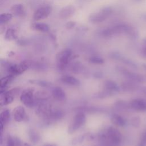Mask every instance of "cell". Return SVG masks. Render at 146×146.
Returning a JSON list of instances; mask_svg holds the SVG:
<instances>
[{
	"label": "cell",
	"instance_id": "1",
	"mask_svg": "<svg viewBox=\"0 0 146 146\" xmlns=\"http://www.w3.org/2000/svg\"><path fill=\"white\" fill-rule=\"evenodd\" d=\"M124 34L131 39H136L138 37L137 31L131 25L125 23H119L104 28L100 31L99 34L104 38H111L113 36Z\"/></svg>",
	"mask_w": 146,
	"mask_h": 146
},
{
	"label": "cell",
	"instance_id": "2",
	"mask_svg": "<svg viewBox=\"0 0 146 146\" xmlns=\"http://www.w3.org/2000/svg\"><path fill=\"white\" fill-rule=\"evenodd\" d=\"M122 136L119 131L113 127H108L99 135V140L103 146H119Z\"/></svg>",
	"mask_w": 146,
	"mask_h": 146
},
{
	"label": "cell",
	"instance_id": "3",
	"mask_svg": "<svg viewBox=\"0 0 146 146\" xmlns=\"http://www.w3.org/2000/svg\"><path fill=\"white\" fill-rule=\"evenodd\" d=\"M113 13V9L111 6H106L98 11L92 13L88 17V21L93 24H98L106 21Z\"/></svg>",
	"mask_w": 146,
	"mask_h": 146
},
{
	"label": "cell",
	"instance_id": "4",
	"mask_svg": "<svg viewBox=\"0 0 146 146\" xmlns=\"http://www.w3.org/2000/svg\"><path fill=\"white\" fill-rule=\"evenodd\" d=\"M72 51L70 48H65L56 55L57 66L59 69H64L71 59Z\"/></svg>",
	"mask_w": 146,
	"mask_h": 146
},
{
	"label": "cell",
	"instance_id": "5",
	"mask_svg": "<svg viewBox=\"0 0 146 146\" xmlns=\"http://www.w3.org/2000/svg\"><path fill=\"white\" fill-rule=\"evenodd\" d=\"M5 66L6 68L8 75L15 76L21 75L28 69L29 64L27 62H22L20 64H12L5 63Z\"/></svg>",
	"mask_w": 146,
	"mask_h": 146
},
{
	"label": "cell",
	"instance_id": "6",
	"mask_svg": "<svg viewBox=\"0 0 146 146\" xmlns=\"http://www.w3.org/2000/svg\"><path fill=\"white\" fill-rule=\"evenodd\" d=\"M86 120V116L82 112H78L68 128V133L72 134L76 132L85 123Z\"/></svg>",
	"mask_w": 146,
	"mask_h": 146
},
{
	"label": "cell",
	"instance_id": "7",
	"mask_svg": "<svg viewBox=\"0 0 146 146\" xmlns=\"http://www.w3.org/2000/svg\"><path fill=\"white\" fill-rule=\"evenodd\" d=\"M21 102L27 107L31 108L35 103L33 88H27L22 92L20 96Z\"/></svg>",
	"mask_w": 146,
	"mask_h": 146
},
{
	"label": "cell",
	"instance_id": "8",
	"mask_svg": "<svg viewBox=\"0 0 146 146\" xmlns=\"http://www.w3.org/2000/svg\"><path fill=\"white\" fill-rule=\"evenodd\" d=\"M19 88H14L9 91H6L1 94V106H6L11 103L14 99V97L19 92Z\"/></svg>",
	"mask_w": 146,
	"mask_h": 146
},
{
	"label": "cell",
	"instance_id": "9",
	"mask_svg": "<svg viewBox=\"0 0 146 146\" xmlns=\"http://www.w3.org/2000/svg\"><path fill=\"white\" fill-rule=\"evenodd\" d=\"M52 11V8L50 5H44L40 7L35 10L33 14L34 21H40L46 18L49 16Z\"/></svg>",
	"mask_w": 146,
	"mask_h": 146
},
{
	"label": "cell",
	"instance_id": "10",
	"mask_svg": "<svg viewBox=\"0 0 146 146\" xmlns=\"http://www.w3.org/2000/svg\"><path fill=\"white\" fill-rule=\"evenodd\" d=\"M13 115L14 120L17 122L26 121L28 119V115L26 114L25 109L22 106H17L13 111Z\"/></svg>",
	"mask_w": 146,
	"mask_h": 146
},
{
	"label": "cell",
	"instance_id": "11",
	"mask_svg": "<svg viewBox=\"0 0 146 146\" xmlns=\"http://www.w3.org/2000/svg\"><path fill=\"white\" fill-rule=\"evenodd\" d=\"M129 108L137 111H146V100L142 99H135L129 103Z\"/></svg>",
	"mask_w": 146,
	"mask_h": 146
},
{
	"label": "cell",
	"instance_id": "12",
	"mask_svg": "<svg viewBox=\"0 0 146 146\" xmlns=\"http://www.w3.org/2000/svg\"><path fill=\"white\" fill-rule=\"evenodd\" d=\"M75 7L70 5L62 7L59 12V15L62 19H67L71 17L75 14Z\"/></svg>",
	"mask_w": 146,
	"mask_h": 146
},
{
	"label": "cell",
	"instance_id": "13",
	"mask_svg": "<svg viewBox=\"0 0 146 146\" xmlns=\"http://www.w3.org/2000/svg\"><path fill=\"white\" fill-rule=\"evenodd\" d=\"M121 72L123 74H124V75L130 81L135 83H141L144 80V78L141 75L137 73L131 72L126 70H121Z\"/></svg>",
	"mask_w": 146,
	"mask_h": 146
},
{
	"label": "cell",
	"instance_id": "14",
	"mask_svg": "<svg viewBox=\"0 0 146 146\" xmlns=\"http://www.w3.org/2000/svg\"><path fill=\"white\" fill-rule=\"evenodd\" d=\"M11 11L12 14L17 17L23 18L26 15L25 7L21 3H17L14 5L11 8Z\"/></svg>",
	"mask_w": 146,
	"mask_h": 146
},
{
	"label": "cell",
	"instance_id": "15",
	"mask_svg": "<svg viewBox=\"0 0 146 146\" xmlns=\"http://www.w3.org/2000/svg\"><path fill=\"white\" fill-rule=\"evenodd\" d=\"M60 80L62 83L72 86H79L80 82L78 79L73 76L70 75H64L60 78Z\"/></svg>",
	"mask_w": 146,
	"mask_h": 146
},
{
	"label": "cell",
	"instance_id": "16",
	"mask_svg": "<svg viewBox=\"0 0 146 146\" xmlns=\"http://www.w3.org/2000/svg\"><path fill=\"white\" fill-rule=\"evenodd\" d=\"M52 95L53 98L59 101H63L66 99V93L60 87H55L52 90Z\"/></svg>",
	"mask_w": 146,
	"mask_h": 146
},
{
	"label": "cell",
	"instance_id": "17",
	"mask_svg": "<svg viewBox=\"0 0 146 146\" xmlns=\"http://www.w3.org/2000/svg\"><path fill=\"white\" fill-rule=\"evenodd\" d=\"M10 117V111L7 109L4 110L0 115V125H1V133H2L4 126L8 123Z\"/></svg>",
	"mask_w": 146,
	"mask_h": 146
},
{
	"label": "cell",
	"instance_id": "18",
	"mask_svg": "<svg viewBox=\"0 0 146 146\" xmlns=\"http://www.w3.org/2000/svg\"><path fill=\"white\" fill-rule=\"evenodd\" d=\"M111 120L113 124L119 127H124L126 125L125 119L118 114L112 115L111 117Z\"/></svg>",
	"mask_w": 146,
	"mask_h": 146
},
{
	"label": "cell",
	"instance_id": "19",
	"mask_svg": "<svg viewBox=\"0 0 146 146\" xmlns=\"http://www.w3.org/2000/svg\"><path fill=\"white\" fill-rule=\"evenodd\" d=\"M32 27L33 29L43 33L48 32L50 31L49 26L44 23L42 22H35L32 25Z\"/></svg>",
	"mask_w": 146,
	"mask_h": 146
},
{
	"label": "cell",
	"instance_id": "20",
	"mask_svg": "<svg viewBox=\"0 0 146 146\" xmlns=\"http://www.w3.org/2000/svg\"><path fill=\"white\" fill-rule=\"evenodd\" d=\"M104 87L107 90L112 92H117L120 90L117 84L115 82L111 80H106L104 83Z\"/></svg>",
	"mask_w": 146,
	"mask_h": 146
},
{
	"label": "cell",
	"instance_id": "21",
	"mask_svg": "<svg viewBox=\"0 0 146 146\" xmlns=\"http://www.w3.org/2000/svg\"><path fill=\"white\" fill-rule=\"evenodd\" d=\"M14 76L11 75H7L3 77L1 79V94L6 91L5 89L7 87V86L10 83Z\"/></svg>",
	"mask_w": 146,
	"mask_h": 146
},
{
	"label": "cell",
	"instance_id": "22",
	"mask_svg": "<svg viewBox=\"0 0 146 146\" xmlns=\"http://www.w3.org/2000/svg\"><path fill=\"white\" fill-rule=\"evenodd\" d=\"M5 38L7 40H15L17 38V35L15 30L12 28L8 29L5 32Z\"/></svg>",
	"mask_w": 146,
	"mask_h": 146
},
{
	"label": "cell",
	"instance_id": "23",
	"mask_svg": "<svg viewBox=\"0 0 146 146\" xmlns=\"http://www.w3.org/2000/svg\"><path fill=\"white\" fill-rule=\"evenodd\" d=\"M28 135H29L30 141L34 144L37 143L39 141L40 138L39 135L35 131H34L33 129L29 130Z\"/></svg>",
	"mask_w": 146,
	"mask_h": 146
},
{
	"label": "cell",
	"instance_id": "24",
	"mask_svg": "<svg viewBox=\"0 0 146 146\" xmlns=\"http://www.w3.org/2000/svg\"><path fill=\"white\" fill-rule=\"evenodd\" d=\"M122 87L124 90L126 91H133L137 88V86L135 83V82L130 81V82H126L123 83Z\"/></svg>",
	"mask_w": 146,
	"mask_h": 146
},
{
	"label": "cell",
	"instance_id": "25",
	"mask_svg": "<svg viewBox=\"0 0 146 146\" xmlns=\"http://www.w3.org/2000/svg\"><path fill=\"white\" fill-rule=\"evenodd\" d=\"M13 17V14L11 13H2L0 15V23L1 25L5 24L9 22Z\"/></svg>",
	"mask_w": 146,
	"mask_h": 146
},
{
	"label": "cell",
	"instance_id": "26",
	"mask_svg": "<svg viewBox=\"0 0 146 146\" xmlns=\"http://www.w3.org/2000/svg\"><path fill=\"white\" fill-rule=\"evenodd\" d=\"M88 60L90 63L94 64H102L104 62V59L101 56L98 55H94L90 56L88 59Z\"/></svg>",
	"mask_w": 146,
	"mask_h": 146
},
{
	"label": "cell",
	"instance_id": "27",
	"mask_svg": "<svg viewBox=\"0 0 146 146\" xmlns=\"http://www.w3.org/2000/svg\"><path fill=\"white\" fill-rule=\"evenodd\" d=\"M116 107L119 110H127L129 108V103H127V102L124 100H119L116 103Z\"/></svg>",
	"mask_w": 146,
	"mask_h": 146
},
{
	"label": "cell",
	"instance_id": "28",
	"mask_svg": "<svg viewBox=\"0 0 146 146\" xmlns=\"http://www.w3.org/2000/svg\"><path fill=\"white\" fill-rule=\"evenodd\" d=\"M30 82L36 84L41 87H47L51 86V83L47 81L42 80H30Z\"/></svg>",
	"mask_w": 146,
	"mask_h": 146
},
{
	"label": "cell",
	"instance_id": "29",
	"mask_svg": "<svg viewBox=\"0 0 146 146\" xmlns=\"http://www.w3.org/2000/svg\"><path fill=\"white\" fill-rule=\"evenodd\" d=\"M85 139V135H80L74 138L71 141V144L72 145H76L82 143Z\"/></svg>",
	"mask_w": 146,
	"mask_h": 146
},
{
	"label": "cell",
	"instance_id": "30",
	"mask_svg": "<svg viewBox=\"0 0 146 146\" xmlns=\"http://www.w3.org/2000/svg\"><path fill=\"white\" fill-rule=\"evenodd\" d=\"M140 54L142 57L146 58V38L143 40L142 47L140 50Z\"/></svg>",
	"mask_w": 146,
	"mask_h": 146
},
{
	"label": "cell",
	"instance_id": "31",
	"mask_svg": "<svg viewBox=\"0 0 146 146\" xmlns=\"http://www.w3.org/2000/svg\"><path fill=\"white\" fill-rule=\"evenodd\" d=\"M137 146H146V130L143 133L140 141Z\"/></svg>",
	"mask_w": 146,
	"mask_h": 146
},
{
	"label": "cell",
	"instance_id": "32",
	"mask_svg": "<svg viewBox=\"0 0 146 146\" xmlns=\"http://www.w3.org/2000/svg\"><path fill=\"white\" fill-rule=\"evenodd\" d=\"M140 123V117L136 116L132 119L131 120V124L135 127H138Z\"/></svg>",
	"mask_w": 146,
	"mask_h": 146
},
{
	"label": "cell",
	"instance_id": "33",
	"mask_svg": "<svg viewBox=\"0 0 146 146\" xmlns=\"http://www.w3.org/2000/svg\"><path fill=\"white\" fill-rule=\"evenodd\" d=\"M14 139L15 146H30V145H29L28 143L21 141L17 137L14 138Z\"/></svg>",
	"mask_w": 146,
	"mask_h": 146
},
{
	"label": "cell",
	"instance_id": "34",
	"mask_svg": "<svg viewBox=\"0 0 146 146\" xmlns=\"http://www.w3.org/2000/svg\"><path fill=\"white\" fill-rule=\"evenodd\" d=\"M6 146H15L14 139L10 136H8V137H7Z\"/></svg>",
	"mask_w": 146,
	"mask_h": 146
},
{
	"label": "cell",
	"instance_id": "35",
	"mask_svg": "<svg viewBox=\"0 0 146 146\" xmlns=\"http://www.w3.org/2000/svg\"><path fill=\"white\" fill-rule=\"evenodd\" d=\"M76 25V23L74 21H69L68 22L66 23V24L65 25V27L67 29H71L72 28H74Z\"/></svg>",
	"mask_w": 146,
	"mask_h": 146
},
{
	"label": "cell",
	"instance_id": "36",
	"mask_svg": "<svg viewBox=\"0 0 146 146\" xmlns=\"http://www.w3.org/2000/svg\"><path fill=\"white\" fill-rule=\"evenodd\" d=\"M17 43L18 44H19L21 46H24V45L26 44L27 42H26V40H25L23 39H19V40H18Z\"/></svg>",
	"mask_w": 146,
	"mask_h": 146
},
{
	"label": "cell",
	"instance_id": "37",
	"mask_svg": "<svg viewBox=\"0 0 146 146\" xmlns=\"http://www.w3.org/2000/svg\"><path fill=\"white\" fill-rule=\"evenodd\" d=\"M102 74L100 72H95L94 74V76L96 78H100L102 77Z\"/></svg>",
	"mask_w": 146,
	"mask_h": 146
},
{
	"label": "cell",
	"instance_id": "38",
	"mask_svg": "<svg viewBox=\"0 0 146 146\" xmlns=\"http://www.w3.org/2000/svg\"><path fill=\"white\" fill-rule=\"evenodd\" d=\"M76 1H77V2L79 4L82 5V4H84V3H86L88 2H90L92 0H76Z\"/></svg>",
	"mask_w": 146,
	"mask_h": 146
},
{
	"label": "cell",
	"instance_id": "39",
	"mask_svg": "<svg viewBox=\"0 0 146 146\" xmlns=\"http://www.w3.org/2000/svg\"><path fill=\"white\" fill-rule=\"evenodd\" d=\"M141 92H142L144 94L146 95V87L141 88Z\"/></svg>",
	"mask_w": 146,
	"mask_h": 146
},
{
	"label": "cell",
	"instance_id": "40",
	"mask_svg": "<svg viewBox=\"0 0 146 146\" xmlns=\"http://www.w3.org/2000/svg\"><path fill=\"white\" fill-rule=\"evenodd\" d=\"M141 17H142V18H143L144 20L146 21V13H145V14H143L142 15Z\"/></svg>",
	"mask_w": 146,
	"mask_h": 146
},
{
	"label": "cell",
	"instance_id": "41",
	"mask_svg": "<svg viewBox=\"0 0 146 146\" xmlns=\"http://www.w3.org/2000/svg\"><path fill=\"white\" fill-rule=\"evenodd\" d=\"M44 146H55V145H52V144H46Z\"/></svg>",
	"mask_w": 146,
	"mask_h": 146
},
{
	"label": "cell",
	"instance_id": "42",
	"mask_svg": "<svg viewBox=\"0 0 146 146\" xmlns=\"http://www.w3.org/2000/svg\"><path fill=\"white\" fill-rule=\"evenodd\" d=\"M143 67L146 70V64H143Z\"/></svg>",
	"mask_w": 146,
	"mask_h": 146
},
{
	"label": "cell",
	"instance_id": "43",
	"mask_svg": "<svg viewBox=\"0 0 146 146\" xmlns=\"http://www.w3.org/2000/svg\"><path fill=\"white\" fill-rule=\"evenodd\" d=\"M135 1H136V2H140V1H143V0H134Z\"/></svg>",
	"mask_w": 146,
	"mask_h": 146
}]
</instances>
